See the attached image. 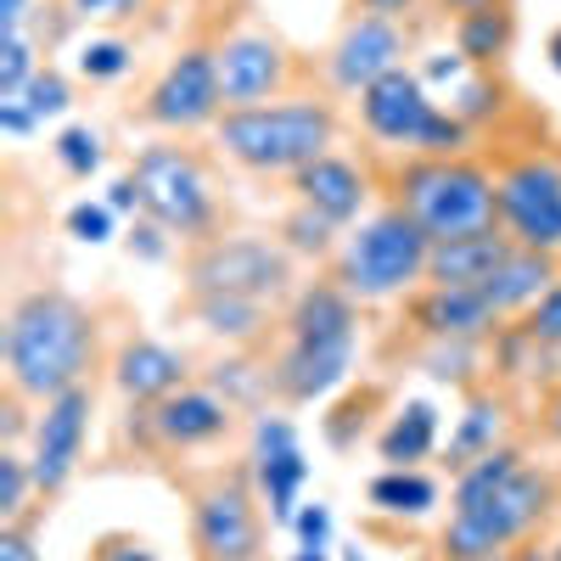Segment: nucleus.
<instances>
[{
  "label": "nucleus",
  "mask_w": 561,
  "mask_h": 561,
  "mask_svg": "<svg viewBox=\"0 0 561 561\" xmlns=\"http://www.w3.org/2000/svg\"><path fill=\"white\" fill-rule=\"evenodd\" d=\"M545 57H550V68H556V73H561V28H556V34H550V39H545Z\"/></svg>",
  "instance_id": "nucleus-51"
},
{
  "label": "nucleus",
  "mask_w": 561,
  "mask_h": 561,
  "mask_svg": "<svg viewBox=\"0 0 561 561\" xmlns=\"http://www.w3.org/2000/svg\"><path fill=\"white\" fill-rule=\"evenodd\" d=\"M494 214L517 248L561 259V163L556 158H517L494 174Z\"/></svg>",
  "instance_id": "nucleus-12"
},
{
  "label": "nucleus",
  "mask_w": 561,
  "mask_h": 561,
  "mask_svg": "<svg viewBox=\"0 0 561 561\" xmlns=\"http://www.w3.org/2000/svg\"><path fill=\"white\" fill-rule=\"evenodd\" d=\"M438 449V404L433 399H404L377 433V460L382 466H421Z\"/></svg>",
  "instance_id": "nucleus-23"
},
{
  "label": "nucleus",
  "mask_w": 561,
  "mask_h": 561,
  "mask_svg": "<svg viewBox=\"0 0 561 561\" xmlns=\"http://www.w3.org/2000/svg\"><path fill=\"white\" fill-rule=\"evenodd\" d=\"M39 68H45V62H39V51H34L28 34H0V102H18Z\"/></svg>",
  "instance_id": "nucleus-34"
},
{
  "label": "nucleus",
  "mask_w": 561,
  "mask_h": 561,
  "mask_svg": "<svg viewBox=\"0 0 561 561\" xmlns=\"http://www.w3.org/2000/svg\"><path fill=\"white\" fill-rule=\"evenodd\" d=\"M287 192H293V203H304V208L325 214L332 225L354 230L370 208V169L343 158V152H325V158H314L309 169H298L287 180Z\"/></svg>",
  "instance_id": "nucleus-19"
},
{
  "label": "nucleus",
  "mask_w": 561,
  "mask_h": 561,
  "mask_svg": "<svg viewBox=\"0 0 561 561\" xmlns=\"http://www.w3.org/2000/svg\"><path fill=\"white\" fill-rule=\"evenodd\" d=\"M528 466V455H523V444H500V449H489L483 460H472L466 472H455V489H449V505H466V500H483V494H494L511 472H523Z\"/></svg>",
  "instance_id": "nucleus-29"
},
{
  "label": "nucleus",
  "mask_w": 561,
  "mask_h": 561,
  "mask_svg": "<svg viewBox=\"0 0 561 561\" xmlns=\"http://www.w3.org/2000/svg\"><path fill=\"white\" fill-rule=\"evenodd\" d=\"M185 298H253V304H287L304 280L298 259L275 237H208L185 248L180 259Z\"/></svg>",
  "instance_id": "nucleus-7"
},
{
  "label": "nucleus",
  "mask_w": 561,
  "mask_h": 561,
  "mask_svg": "<svg viewBox=\"0 0 561 561\" xmlns=\"http://www.w3.org/2000/svg\"><path fill=\"white\" fill-rule=\"evenodd\" d=\"M550 511H556V478L528 460L494 494L449 505V523L438 534V561H489L500 550H517L550 523Z\"/></svg>",
  "instance_id": "nucleus-6"
},
{
  "label": "nucleus",
  "mask_w": 561,
  "mask_h": 561,
  "mask_svg": "<svg viewBox=\"0 0 561 561\" xmlns=\"http://www.w3.org/2000/svg\"><path fill=\"white\" fill-rule=\"evenodd\" d=\"M343 237H348L343 225H332L325 214H314L304 203H293L287 214H280V230H275V242L287 248L293 259H309V264H332L337 248H343Z\"/></svg>",
  "instance_id": "nucleus-27"
},
{
  "label": "nucleus",
  "mask_w": 561,
  "mask_h": 561,
  "mask_svg": "<svg viewBox=\"0 0 561 561\" xmlns=\"http://www.w3.org/2000/svg\"><path fill=\"white\" fill-rule=\"evenodd\" d=\"M129 253L147 259V264H163V259L174 253V237H169L163 225H152L147 214H135V225H129Z\"/></svg>",
  "instance_id": "nucleus-42"
},
{
  "label": "nucleus",
  "mask_w": 561,
  "mask_h": 561,
  "mask_svg": "<svg viewBox=\"0 0 561 561\" xmlns=\"http://www.w3.org/2000/svg\"><path fill=\"white\" fill-rule=\"evenodd\" d=\"M18 102H23V107H28L39 124H45V118H62V113L73 107V79H68L62 68H51V62H45V68L28 79V90H23Z\"/></svg>",
  "instance_id": "nucleus-35"
},
{
  "label": "nucleus",
  "mask_w": 561,
  "mask_h": 561,
  "mask_svg": "<svg viewBox=\"0 0 561 561\" xmlns=\"http://www.w3.org/2000/svg\"><path fill=\"white\" fill-rule=\"evenodd\" d=\"M90 415H96V388H90V382L39 404L34 438H28V466H34V483H39V500L45 505H51L79 478L84 438H90Z\"/></svg>",
  "instance_id": "nucleus-16"
},
{
  "label": "nucleus",
  "mask_w": 561,
  "mask_h": 561,
  "mask_svg": "<svg viewBox=\"0 0 561 561\" xmlns=\"http://www.w3.org/2000/svg\"><path fill=\"white\" fill-rule=\"evenodd\" d=\"M237 433V404L208 382H185L180 393L158 404H129L124 438H135L147 455H197Z\"/></svg>",
  "instance_id": "nucleus-10"
},
{
  "label": "nucleus",
  "mask_w": 561,
  "mask_h": 561,
  "mask_svg": "<svg viewBox=\"0 0 561 561\" xmlns=\"http://www.w3.org/2000/svg\"><path fill=\"white\" fill-rule=\"evenodd\" d=\"M505 427H511V399L494 382L472 388V393H466V404H460V415H455L449 444H444V466H449V472H466V466L483 460L489 449L511 444Z\"/></svg>",
  "instance_id": "nucleus-20"
},
{
  "label": "nucleus",
  "mask_w": 561,
  "mask_h": 561,
  "mask_svg": "<svg viewBox=\"0 0 561 561\" xmlns=\"http://www.w3.org/2000/svg\"><path fill=\"white\" fill-rule=\"evenodd\" d=\"M343 140V113L332 96H280L264 107H230L214 124V147L225 163H237L264 180H293L314 158L337 152Z\"/></svg>",
  "instance_id": "nucleus-2"
},
{
  "label": "nucleus",
  "mask_w": 561,
  "mask_h": 561,
  "mask_svg": "<svg viewBox=\"0 0 561 561\" xmlns=\"http://www.w3.org/2000/svg\"><path fill=\"white\" fill-rule=\"evenodd\" d=\"M185 528L197 561H264V500L253 466H219L185 489Z\"/></svg>",
  "instance_id": "nucleus-8"
},
{
  "label": "nucleus",
  "mask_w": 561,
  "mask_h": 561,
  "mask_svg": "<svg viewBox=\"0 0 561 561\" xmlns=\"http://www.w3.org/2000/svg\"><path fill=\"white\" fill-rule=\"evenodd\" d=\"M354 12H377V18H393V23H410L421 12V0H354Z\"/></svg>",
  "instance_id": "nucleus-44"
},
{
  "label": "nucleus",
  "mask_w": 561,
  "mask_h": 561,
  "mask_svg": "<svg viewBox=\"0 0 561 561\" xmlns=\"http://www.w3.org/2000/svg\"><path fill=\"white\" fill-rule=\"evenodd\" d=\"M84 561H158L152 539L147 534H129V528H107L90 539V556Z\"/></svg>",
  "instance_id": "nucleus-37"
},
{
  "label": "nucleus",
  "mask_w": 561,
  "mask_h": 561,
  "mask_svg": "<svg viewBox=\"0 0 561 561\" xmlns=\"http://www.w3.org/2000/svg\"><path fill=\"white\" fill-rule=\"evenodd\" d=\"M293 534H298L304 550H332V505L304 500V505H298V517H293Z\"/></svg>",
  "instance_id": "nucleus-41"
},
{
  "label": "nucleus",
  "mask_w": 561,
  "mask_h": 561,
  "mask_svg": "<svg viewBox=\"0 0 561 561\" xmlns=\"http://www.w3.org/2000/svg\"><path fill=\"white\" fill-rule=\"evenodd\" d=\"M140 7H147V0H62V18L68 23H124Z\"/></svg>",
  "instance_id": "nucleus-40"
},
{
  "label": "nucleus",
  "mask_w": 561,
  "mask_h": 561,
  "mask_svg": "<svg viewBox=\"0 0 561 561\" xmlns=\"http://www.w3.org/2000/svg\"><path fill=\"white\" fill-rule=\"evenodd\" d=\"M421 370H427L433 382H449L460 393L483 388V377H494L489 365V343H421Z\"/></svg>",
  "instance_id": "nucleus-28"
},
{
  "label": "nucleus",
  "mask_w": 561,
  "mask_h": 561,
  "mask_svg": "<svg viewBox=\"0 0 561 561\" xmlns=\"http://www.w3.org/2000/svg\"><path fill=\"white\" fill-rule=\"evenodd\" d=\"M248 466H253V483H259V500L270 505V523L293 528L298 505H304V483H309V455H304V438H298V421L287 410H259L253 415V433H248Z\"/></svg>",
  "instance_id": "nucleus-15"
},
{
  "label": "nucleus",
  "mask_w": 561,
  "mask_h": 561,
  "mask_svg": "<svg viewBox=\"0 0 561 561\" xmlns=\"http://www.w3.org/2000/svg\"><path fill=\"white\" fill-rule=\"evenodd\" d=\"M107 382L118 388L124 404H158V399H169L192 382V359L169 343H158V337L129 332L107 359Z\"/></svg>",
  "instance_id": "nucleus-18"
},
{
  "label": "nucleus",
  "mask_w": 561,
  "mask_h": 561,
  "mask_svg": "<svg viewBox=\"0 0 561 561\" xmlns=\"http://www.w3.org/2000/svg\"><path fill=\"white\" fill-rule=\"evenodd\" d=\"M388 203L410 214L433 242H455L500 225L494 169L478 158H404L388 169Z\"/></svg>",
  "instance_id": "nucleus-5"
},
{
  "label": "nucleus",
  "mask_w": 561,
  "mask_h": 561,
  "mask_svg": "<svg viewBox=\"0 0 561 561\" xmlns=\"http://www.w3.org/2000/svg\"><path fill=\"white\" fill-rule=\"evenodd\" d=\"M404 325L421 343H489L505 320L494 314L483 287H438V280H427V287L404 298Z\"/></svg>",
  "instance_id": "nucleus-17"
},
{
  "label": "nucleus",
  "mask_w": 561,
  "mask_h": 561,
  "mask_svg": "<svg viewBox=\"0 0 561 561\" xmlns=\"http://www.w3.org/2000/svg\"><path fill=\"white\" fill-rule=\"evenodd\" d=\"M343 561H365V550H348V556H343Z\"/></svg>",
  "instance_id": "nucleus-53"
},
{
  "label": "nucleus",
  "mask_w": 561,
  "mask_h": 561,
  "mask_svg": "<svg viewBox=\"0 0 561 561\" xmlns=\"http://www.w3.org/2000/svg\"><path fill=\"white\" fill-rule=\"evenodd\" d=\"M517 28H523L517 23V7L500 0V7H483V12L455 23V51L472 62V68H483V73H500L505 57L517 51Z\"/></svg>",
  "instance_id": "nucleus-24"
},
{
  "label": "nucleus",
  "mask_w": 561,
  "mask_h": 561,
  "mask_svg": "<svg viewBox=\"0 0 561 561\" xmlns=\"http://www.w3.org/2000/svg\"><path fill=\"white\" fill-rule=\"evenodd\" d=\"M185 314L230 348H253L270 337V325H280L270 320V304H253V298H185Z\"/></svg>",
  "instance_id": "nucleus-25"
},
{
  "label": "nucleus",
  "mask_w": 561,
  "mask_h": 561,
  "mask_svg": "<svg viewBox=\"0 0 561 561\" xmlns=\"http://www.w3.org/2000/svg\"><path fill=\"white\" fill-rule=\"evenodd\" d=\"M0 129L23 140V135H34V129H39V118H34L23 102H0Z\"/></svg>",
  "instance_id": "nucleus-46"
},
{
  "label": "nucleus",
  "mask_w": 561,
  "mask_h": 561,
  "mask_svg": "<svg viewBox=\"0 0 561 561\" xmlns=\"http://www.w3.org/2000/svg\"><path fill=\"white\" fill-rule=\"evenodd\" d=\"M39 500V483H34V466L23 449H0V528L7 523H23Z\"/></svg>",
  "instance_id": "nucleus-30"
},
{
  "label": "nucleus",
  "mask_w": 561,
  "mask_h": 561,
  "mask_svg": "<svg viewBox=\"0 0 561 561\" xmlns=\"http://www.w3.org/2000/svg\"><path fill=\"white\" fill-rule=\"evenodd\" d=\"M365 500H370V511H382V517L415 523L438 505V478L421 472V466H382V472L365 483Z\"/></svg>",
  "instance_id": "nucleus-26"
},
{
  "label": "nucleus",
  "mask_w": 561,
  "mask_h": 561,
  "mask_svg": "<svg viewBox=\"0 0 561 561\" xmlns=\"http://www.w3.org/2000/svg\"><path fill=\"white\" fill-rule=\"evenodd\" d=\"M51 158L68 180H90V174H102L107 152H102V135L90 129V124H68L57 140H51Z\"/></svg>",
  "instance_id": "nucleus-33"
},
{
  "label": "nucleus",
  "mask_w": 561,
  "mask_h": 561,
  "mask_svg": "<svg viewBox=\"0 0 561 561\" xmlns=\"http://www.w3.org/2000/svg\"><path fill=\"white\" fill-rule=\"evenodd\" d=\"M107 208L113 214H140V192H135V180H113V192H107Z\"/></svg>",
  "instance_id": "nucleus-47"
},
{
  "label": "nucleus",
  "mask_w": 561,
  "mask_h": 561,
  "mask_svg": "<svg viewBox=\"0 0 561 561\" xmlns=\"http://www.w3.org/2000/svg\"><path fill=\"white\" fill-rule=\"evenodd\" d=\"M489 561H550V550H539V545H517V550H500V556H489Z\"/></svg>",
  "instance_id": "nucleus-50"
},
{
  "label": "nucleus",
  "mask_w": 561,
  "mask_h": 561,
  "mask_svg": "<svg viewBox=\"0 0 561 561\" xmlns=\"http://www.w3.org/2000/svg\"><path fill=\"white\" fill-rule=\"evenodd\" d=\"M28 404H34V399H23L18 388L0 393V449H23V444L34 438V421H39V415H28Z\"/></svg>",
  "instance_id": "nucleus-39"
},
{
  "label": "nucleus",
  "mask_w": 561,
  "mask_h": 561,
  "mask_svg": "<svg viewBox=\"0 0 561 561\" xmlns=\"http://www.w3.org/2000/svg\"><path fill=\"white\" fill-rule=\"evenodd\" d=\"M550 561H561V545H556V550H550Z\"/></svg>",
  "instance_id": "nucleus-54"
},
{
  "label": "nucleus",
  "mask_w": 561,
  "mask_h": 561,
  "mask_svg": "<svg viewBox=\"0 0 561 561\" xmlns=\"http://www.w3.org/2000/svg\"><path fill=\"white\" fill-rule=\"evenodd\" d=\"M427 259H433V237L410 214L382 203L343 237L325 275L365 309V304H393V298H410L415 287H427Z\"/></svg>",
  "instance_id": "nucleus-4"
},
{
  "label": "nucleus",
  "mask_w": 561,
  "mask_h": 561,
  "mask_svg": "<svg viewBox=\"0 0 561 561\" xmlns=\"http://www.w3.org/2000/svg\"><path fill=\"white\" fill-rule=\"evenodd\" d=\"M511 253H517V242H511L500 225L472 230V237H455V242H433L427 280H438V287H483Z\"/></svg>",
  "instance_id": "nucleus-21"
},
{
  "label": "nucleus",
  "mask_w": 561,
  "mask_h": 561,
  "mask_svg": "<svg viewBox=\"0 0 561 561\" xmlns=\"http://www.w3.org/2000/svg\"><path fill=\"white\" fill-rule=\"evenodd\" d=\"M73 68H79V79H90V84H118V79L135 68V45L118 39V34H90V39L79 45Z\"/></svg>",
  "instance_id": "nucleus-31"
},
{
  "label": "nucleus",
  "mask_w": 561,
  "mask_h": 561,
  "mask_svg": "<svg viewBox=\"0 0 561 561\" xmlns=\"http://www.w3.org/2000/svg\"><path fill=\"white\" fill-rule=\"evenodd\" d=\"M561 280V259L550 253H534V248H517L489 280H483V298L494 304L500 320H523L550 287Z\"/></svg>",
  "instance_id": "nucleus-22"
},
{
  "label": "nucleus",
  "mask_w": 561,
  "mask_h": 561,
  "mask_svg": "<svg viewBox=\"0 0 561 561\" xmlns=\"http://www.w3.org/2000/svg\"><path fill=\"white\" fill-rule=\"evenodd\" d=\"M39 511H45V505H34L23 523H7V528H0V561H39V545H34Z\"/></svg>",
  "instance_id": "nucleus-43"
},
{
  "label": "nucleus",
  "mask_w": 561,
  "mask_h": 561,
  "mask_svg": "<svg viewBox=\"0 0 561 561\" xmlns=\"http://www.w3.org/2000/svg\"><path fill=\"white\" fill-rule=\"evenodd\" d=\"M293 561H332V550H304V545H298V550H293Z\"/></svg>",
  "instance_id": "nucleus-52"
},
{
  "label": "nucleus",
  "mask_w": 561,
  "mask_h": 561,
  "mask_svg": "<svg viewBox=\"0 0 561 561\" xmlns=\"http://www.w3.org/2000/svg\"><path fill=\"white\" fill-rule=\"evenodd\" d=\"M433 7H438L449 23H460V18H472V12H483V7H500V0H433Z\"/></svg>",
  "instance_id": "nucleus-49"
},
{
  "label": "nucleus",
  "mask_w": 561,
  "mask_h": 561,
  "mask_svg": "<svg viewBox=\"0 0 561 561\" xmlns=\"http://www.w3.org/2000/svg\"><path fill=\"white\" fill-rule=\"evenodd\" d=\"M298 51L287 34H275L270 23H242L219 34V90H225V113L230 107H264L280 96H298Z\"/></svg>",
  "instance_id": "nucleus-11"
},
{
  "label": "nucleus",
  "mask_w": 561,
  "mask_h": 561,
  "mask_svg": "<svg viewBox=\"0 0 561 561\" xmlns=\"http://www.w3.org/2000/svg\"><path fill=\"white\" fill-rule=\"evenodd\" d=\"M523 332L534 337V343H545L550 354H561V280H556V287L523 314Z\"/></svg>",
  "instance_id": "nucleus-38"
},
{
  "label": "nucleus",
  "mask_w": 561,
  "mask_h": 561,
  "mask_svg": "<svg viewBox=\"0 0 561 561\" xmlns=\"http://www.w3.org/2000/svg\"><path fill=\"white\" fill-rule=\"evenodd\" d=\"M158 135H197L225 118V90H219V39H185L163 62V73L147 84V96L129 113Z\"/></svg>",
  "instance_id": "nucleus-9"
},
{
  "label": "nucleus",
  "mask_w": 561,
  "mask_h": 561,
  "mask_svg": "<svg viewBox=\"0 0 561 561\" xmlns=\"http://www.w3.org/2000/svg\"><path fill=\"white\" fill-rule=\"evenodd\" d=\"M129 180L140 192V214L163 225L180 248H197L208 237H225V197L208 158L192 147L185 135H158L135 152Z\"/></svg>",
  "instance_id": "nucleus-3"
},
{
  "label": "nucleus",
  "mask_w": 561,
  "mask_h": 561,
  "mask_svg": "<svg viewBox=\"0 0 561 561\" xmlns=\"http://www.w3.org/2000/svg\"><path fill=\"white\" fill-rule=\"evenodd\" d=\"M539 433H545L550 444H561V382L545 388V399H539Z\"/></svg>",
  "instance_id": "nucleus-45"
},
{
  "label": "nucleus",
  "mask_w": 561,
  "mask_h": 561,
  "mask_svg": "<svg viewBox=\"0 0 561 561\" xmlns=\"http://www.w3.org/2000/svg\"><path fill=\"white\" fill-rule=\"evenodd\" d=\"M0 34H28V0H0Z\"/></svg>",
  "instance_id": "nucleus-48"
},
{
  "label": "nucleus",
  "mask_w": 561,
  "mask_h": 561,
  "mask_svg": "<svg viewBox=\"0 0 561 561\" xmlns=\"http://www.w3.org/2000/svg\"><path fill=\"white\" fill-rule=\"evenodd\" d=\"M0 359H7V388L45 404L68 388H84L102 359V325L62 287H28L7 309L0 332Z\"/></svg>",
  "instance_id": "nucleus-1"
},
{
  "label": "nucleus",
  "mask_w": 561,
  "mask_h": 561,
  "mask_svg": "<svg viewBox=\"0 0 561 561\" xmlns=\"http://www.w3.org/2000/svg\"><path fill=\"white\" fill-rule=\"evenodd\" d=\"M388 393L377 388V382H365V388H354L332 415L320 421V433H325V444L332 449H354V438H365V427H370V410H377Z\"/></svg>",
  "instance_id": "nucleus-32"
},
{
  "label": "nucleus",
  "mask_w": 561,
  "mask_h": 561,
  "mask_svg": "<svg viewBox=\"0 0 561 561\" xmlns=\"http://www.w3.org/2000/svg\"><path fill=\"white\" fill-rule=\"evenodd\" d=\"M354 354H359V332L280 337V348L270 359V404H280V410L325 404L337 388H348Z\"/></svg>",
  "instance_id": "nucleus-14"
},
{
  "label": "nucleus",
  "mask_w": 561,
  "mask_h": 561,
  "mask_svg": "<svg viewBox=\"0 0 561 561\" xmlns=\"http://www.w3.org/2000/svg\"><path fill=\"white\" fill-rule=\"evenodd\" d=\"M62 230L73 242H84V248H102V242H113L118 237V214L107 208V203H73L68 214H62Z\"/></svg>",
  "instance_id": "nucleus-36"
},
{
  "label": "nucleus",
  "mask_w": 561,
  "mask_h": 561,
  "mask_svg": "<svg viewBox=\"0 0 561 561\" xmlns=\"http://www.w3.org/2000/svg\"><path fill=\"white\" fill-rule=\"evenodd\" d=\"M393 68H410V23H393L377 12H348L337 39L320 57L325 96H365Z\"/></svg>",
  "instance_id": "nucleus-13"
}]
</instances>
